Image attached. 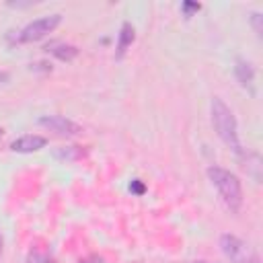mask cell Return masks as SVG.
I'll return each mask as SVG.
<instances>
[{"label": "cell", "instance_id": "obj_1", "mask_svg": "<svg viewBox=\"0 0 263 263\" xmlns=\"http://www.w3.org/2000/svg\"><path fill=\"white\" fill-rule=\"evenodd\" d=\"M210 117H212V125L218 134V138L236 154H242V146L238 140V125H236V117L232 113V109L220 99L214 97L210 101Z\"/></svg>", "mask_w": 263, "mask_h": 263}, {"label": "cell", "instance_id": "obj_2", "mask_svg": "<svg viewBox=\"0 0 263 263\" xmlns=\"http://www.w3.org/2000/svg\"><path fill=\"white\" fill-rule=\"evenodd\" d=\"M208 179L212 181V185L216 187L220 199L224 201V205L230 212H238L242 205V185L238 181V177L222 166H210L208 168Z\"/></svg>", "mask_w": 263, "mask_h": 263}, {"label": "cell", "instance_id": "obj_3", "mask_svg": "<svg viewBox=\"0 0 263 263\" xmlns=\"http://www.w3.org/2000/svg\"><path fill=\"white\" fill-rule=\"evenodd\" d=\"M220 249L222 255L230 261V263H261L259 253L245 240H240L234 234H222L220 236Z\"/></svg>", "mask_w": 263, "mask_h": 263}, {"label": "cell", "instance_id": "obj_4", "mask_svg": "<svg viewBox=\"0 0 263 263\" xmlns=\"http://www.w3.org/2000/svg\"><path fill=\"white\" fill-rule=\"evenodd\" d=\"M60 23H62V14H60V12L45 14V16H41V18H35V21H31L25 29L18 31L16 41H21V43H33V41H39V39L47 37Z\"/></svg>", "mask_w": 263, "mask_h": 263}, {"label": "cell", "instance_id": "obj_5", "mask_svg": "<svg viewBox=\"0 0 263 263\" xmlns=\"http://www.w3.org/2000/svg\"><path fill=\"white\" fill-rule=\"evenodd\" d=\"M39 125L58 134V136H66V138L82 134V127L76 121H72L64 115H43V117H39Z\"/></svg>", "mask_w": 263, "mask_h": 263}, {"label": "cell", "instance_id": "obj_6", "mask_svg": "<svg viewBox=\"0 0 263 263\" xmlns=\"http://www.w3.org/2000/svg\"><path fill=\"white\" fill-rule=\"evenodd\" d=\"M45 144H47V140H45L43 136H39V134H27V136L16 138V140L10 144V150H12V152H18V154H29V152L41 150Z\"/></svg>", "mask_w": 263, "mask_h": 263}, {"label": "cell", "instance_id": "obj_7", "mask_svg": "<svg viewBox=\"0 0 263 263\" xmlns=\"http://www.w3.org/2000/svg\"><path fill=\"white\" fill-rule=\"evenodd\" d=\"M134 39H136V31H134V27H132V23H123L121 25V29H119V39H117V49H115V58L117 60H121L123 55H125V51H127V47L134 43Z\"/></svg>", "mask_w": 263, "mask_h": 263}, {"label": "cell", "instance_id": "obj_8", "mask_svg": "<svg viewBox=\"0 0 263 263\" xmlns=\"http://www.w3.org/2000/svg\"><path fill=\"white\" fill-rule=\"evenodd\" d=\"M234 74H236V80L240 82V86H251L253 80H255V68L251 66V62L238 58L236 60V66H234Z\"/></svg>", "mask_w": 263, "mask_h": 263}, {"label": "cell", "instance_id": "obj_9", "mask_svg": "<svg viewBox=\"0 0 263 263\" xmlns=\"http://www.w3.org/2000/svg\"><path fill=\"white\" fill-rule=\"evenodd\" d=\"M47 51H51V55H55L62 62H72L78 55V47L70 43H53L51 47H47Z\"/></svg>", "mask_w": 263, "mask_h": 263}, {"label": "cell", "instance_id": "obj_10", "mask_svg": "<svg viewBox=\"0 0 263 263\" xmlns=\"http://www.w3.org/2000/svg\"><path fill=\"white\" fill-rule=\"evenodd\" d=\"M53 156H55V158H60V160L72 162V160L82 158V156H84V150H82L80 146H66V148H58V150L53 152Z\"/></svg>", "mask_w": 263, "mask_h": 263}, {"label": "cell", "instance_id": "obj_11", "mask_svg": "<svg viewBox=\"0 0 263 263\" xmlns=\"http://www.w3.org/2000/svg\"><path fill=\"white\" fill-rule=\"evenodd\" d=\"M27 263H51V259H49L47 253H43L39 249H33L29 253V257H27Z\"/></svg>", "mask_w": 263, "mask_h": 263}, {"label": "cell", "instance_id": "obj_12", "mask_svg": "<svg viewBox=\"0 0 263 263\" xmlns=\"http://www.w3.org/2000/svg\"><path fill=\"white\" fill-rule=\"evenodd\" d=\"M251 25H253L255 33L261 37V33H263V14L261 12H253L251 14Z\"/></svg>", "mask_w": 263, "mask_h": 263}, {"label": "cell", "instance_id": "obj_13", "mask_svg": "<svg viewBox=\"0 0 263 263\" xmlns=\"http://www.w3.org/2000/svg\"><path fill=\"white\" fill-rule=\"evenodd\" d=\"M181 10H183L185 16H191L193 12L201 10V4H199V2H183V4H181Z\"/></svg>", "mask_w": 263, "mask_h": 263}, {"label": "cell", "instance_id": "obj_14", "mask_svg": "<svg viewBox=\"0 0 263 263\" xmlns=\"http://www.w3.org/2000/svg\"><path fill=\"white\" fill-rule=\"evenodd\" d=\"M129 191H132V193H136V195H142V193L146 191V185H144L140 179H134V181L129 183Z\"/></svg>", "mask_w": 263, "mask_h": 263}, {"label": "cell", "instance_id": "obj_15", "mask_svg": "<svg viewBox=\"0 0 263 263\" xmlns=\"http://www.w3.org/2000/svg\"><path fill=\"white\" fill-rule=\"evenodd\" d=\"M80 263H103V257H99V255H88V257H84Z\"/></svg>", "mask_w": 263, "mask_h": 263}, {"label": "cell", "instance_id": "obj_16", "mask_svg": "<svg viewBox=\"0 0 263 263\" xmlns=\"http://www.w3.org/2000/svg\"><path fill=\"white\" fill-rule=\"evenodd\" d=\"M0 255H2V236H0Z\"/></svg>", "mask_w": 263, "mask_h": 263}, {"label": "cell", "instance_id": "obj_17", "mask_svg": "<svg viewBox=\"0 0 263 263\" xmlns=\"http://www.w3.org/2000/svg\"><path fill=\"white\" fill-rule=\"evenodd\" d=\"M195 263H210V261H195Z\"/></svg>", "mask_w": 263, "mask_h": 263}, {"label": "cell", "instance_id": "obj_18", "mask_svg": "<svg viewBox=\"0 0 263 263\" xmlns=\"http://www.w3.org/2000/svg\"><path fill=\"white\" fill-rule=\"evenodd\" d=\"M2 134H4V132H2V127H0V136H2Z\"/></svg>", "mask_w": 263, "mask_h": 263}]
</instances>
